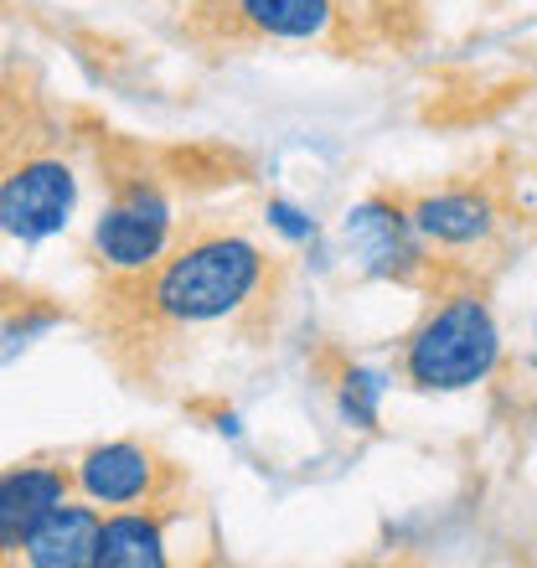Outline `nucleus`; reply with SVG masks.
Here are the masks:
<instances>
[{"label":"nucleus","instance_id":"nucleus-7","mask_svg":"<svg viewBox=\"0 0 537 568\" xmlns=\"http://www.w3.org/2000/svg\"><path fill=\"white\" fill-rule=\"evenodd\" d=\"M414 212V227L424 233L429 248L439 254H470V248H486L501 227V212L486 192L476 186H445V192H424L408 202Z\"/></svg>","mask_w":537,"mask_h":568},{"label":"nucleus","instance_id":"nucleus-12","mask_svg":"<svg viewBox=\"0 0 537 568\" xmlns=\"http://www.w3.org/2000/svg\"><path fill=\"white\" fill-rule=\"evenodd\" d=\"M393 393V373L377 367V362H352L342 377H336V393H331V408H336V424L346 434H377L383 429V398Z\"/></svg>","mask_w":537,"mask_h":568},{"label":"nucleus","instance_id":"nucleus-3","mask_svg":"<svg viewBox=\"0 0 537 568\" xmlns=\"http://www.w3.org/2000/svg\"><path fill=\"white\" fill-rule=\"evenodd\" d=\"M176 248V202L155 176H124L89 223V258L114 280H145Z\"/></svg>","mask_w":537,"mask_h":568},{"label":"nucleus","instance_id":"nucleus-4","mask_svg":"<svg viewBox=\"0 0 537 568\" xmlns=\"http://www.w3.org/2000/svg\"><path fill=\"white\" fill-rule=\"evenodd\" d=\"M83 202V176L62 155H21L0 176V239L21 248H42L62 239Z\"/></svg>","mask_w":537,"mask_h":568},{"label":"nucleus","instance_id":"nucleus-6","mask_svg":"<svg viewBox=\"0 0 537 568\" xmlns=\"http://www.w3.org/2000/svg\"><path fill=\"white\" fill-rule=\"evenodd\" d=\"M165 460L140 439H99L73 460V491L99 511L150 507L161 496Z\"/></svg>","mask_w":537,"mask_h":568},{"label":"nucleus","instance_id":"nucleus-10","mask_svg":"<svg viewBox=\"0 0 537 568\" xmlns=\"http://www.w3.org/2000/svg\"><path fill=\"white\" fill-rule=\"evenodd\" d=\"M227 11H233V21L249 37L311 47V42H326L331 31H336L342 6L336 0H227Z\"/></svg>","mask_w":537,"mask_h":568},{"label":"nucleus","instance_id":"nucleus-16","mask_svg":"<svg viewBox=\"0 0 537 568\" xmlns=\"http://www.w3.org/2000/svg\"><path fill=\"white\" fill-rule=\"evenodd\" d=\"M533 336H537V326H533ZM527 367L537 373V342H533V352H527Z\"/></svg>","mask_w":537,"mask_h":568},{"label":"nucleus","instance_id":"nucleus-1","mask_svg":"<svg viewBox=\"0 0 537 568\" xmlns=\"http://www.w3.org/2000/svg\"><path fill=\"white\" fill-rule=\"evenodd\" d=\"M268 290V254L254 239L212 227L155 264L140 284V305L165 331H202L239 321Z\"/></svg>","mask_w":537,"mask_h":568},{"label":"nucleus","instance_id":"nucleus-5","mask_svg":"<svg viewBox=\"0 0 537 568\" xmlns=\"http://www.w3.org/2000/svg\"><path fill=\"white\" fill-rule=\"evenodd\" d=\"M342 258L362 280L377 284H418L429 270V243L414 227V212L393 196H362L336 217Z\"/></svg>","mask_w":537,"mask_h":568},{"label":"nucleus","instance_id":"nucleus-2","mask_svg":"<svg viewBox=\"0 0 537 568\" xmlns=\"http://www.w3.org/2000/svg\"><path fill=\"white\" fill-rule=\"evenodd\" d=\"M507 362V336L496 321L492 300L480 290H455L424 311L403 336L398 377L424 398H455V393L486 388Z\"/></svg>","mask_w":537,"mask_h":568},{"label":"nucleus","instance_id":"nucleus-13","mask_svg":"<svg viewBox=\"0 0 537 568\" xmlns=\"http://www.w3.org/2000/svg\"><path fill=\"white\" fill-rule=\"evenodd\" d=\"M259 217H264V227L284 248L315 254V264H326V227H321V217H315L305 202H295V196H268L264 207H259Z\"/></svg>","mask_w":537,"mask_h":568},{"label":"nucleus","instance_id":"nucleus-15","mask_svg":"<svg viewBox=\"0 0 537 568\" xmlns=\"http://www.w3.org/2000/svg\"><path fill=\"white\" fill-rule=\"evenodd\" d=\"M217 434H223L227 445H243V439H249V429H243V414H233V408H227V414H217Z\"/></svg>","mask_w":537,"mask_h":568},{"label":"nucleus","instance_id":"nucleus-14","mask_svg":"<svg viewBox=\"0 0 537 568\" xmlns=\"http://www.w3.org/2000/svg\"><path fill=\"white\" fill-rule=\"evenodd\" d=\"M58 321L62 315H52V311H21V315H6V346H0V357H6V367H16V357L21 352H31L37 346V336H47V331H58Z\"/></svg>","mask_w":537,"mask_h":568},{"label":"nucleus","instance_id":"nucleus-8","mask_svg":"<svg viewBox=\"0 0 537 568\" xmlns=\"http://www.w3.org/2000/svg\"><path fill=\"white\" fill-rule=\"evenodd\" d=\"M99 527H104V511L83 496H68L27 527V538L11 558H21L27 568H93L99 564Z\"/></svg>","mask_w":537,"mask_h":568},{"label":"nucleus","instance_id":"nucleus-9","mask_svg":"<svg viewBox=\"0 0 537 568\" xmlns=\"http://www.w3.org/2000/svg\"><path fill=\"white\" fill-rule=\"evenodd\" d=\"M68 496H73V465L42 460V455L6 465V476H0V548H6V558L21 548L27 527Z\"/></svg>","mask_w":537,"mask_h":568},{"label":"nucleus","instance_id":"nucleus-11","mask_svg":"<svg viewBox=\"0 0 537 568\" xmlns=\"http://www.w3.org/2000/svg\"><path fill=\"white\" fill-rule=\"evenodd\" d=\"M171 564V538L165 517L150 507H114L99 527V564L93 568H165Z\"/></svg>","mask_w":537,"mask_h":568}]
</instances>
